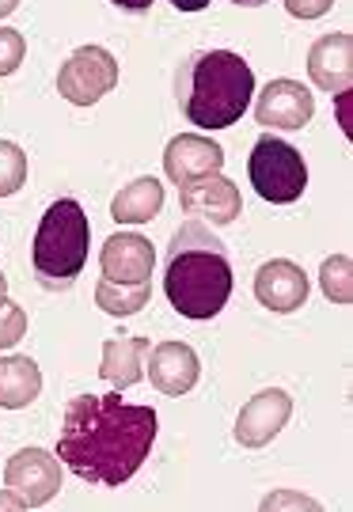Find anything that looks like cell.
Here are the masks:
<instances>
[{
    "instance_id": "31",
    "label": "cell",
    "mask_w": 353,
    "mask_h": 512,
    "mask_svg": "<svg viewBox=\"0 0 353 512\" xmlns=\"http://www.w3.org/2000/svg\"><path fill=\"white\" fill-rule=\"evenodd\" d=\"M232 4H266V0H232Z\"/></svg>"
},
{
    "instance_id": "20",
    "label": "cell",
    "mask_w": 353,
    "mask_h": 512,
    "mask_svg": "<svg viewBox=\"0 0 353 512\" xmlns=\"http://www.w3.org/2000/svg\"><path fill=\"white\" fill-rule=\"evenodd\" d=\"M319 285H323V296H327V300H335V304H350L353 300L350 255L323 258V266H319Z\"/></svg>"
},
{
    "instance_id": "22",
    "label": "cell",
    "mask_w": 353,
    "mask_h": 512,
    "mask_svg": "<svg viewBox=\"0 0 353 512\" xmlns=\"http://www.w3.org/2000/svg\"><path fill=\"white\" fill-rule=\"evenodd\" d=\"M23 334H27V311L12 300H4L0 304V349H12Z\"/></svg>"
},
{
    "instance_id": "30",
    "label": "cell",
    "mask_w": 353,
    "mask_h": 512,
    "mask_svg": "<svg viewBox=\"0 0 353 512\" xmlns=\"http://www.w3.org/2000/svg\"><path fill=\"white\" fill-rule=\"evenodd\" d=\"M4 300H8V277L0 274V304H4Z\"/></svg>"
},
{
    "instance_id": "28",
    "label": "cell",
    "mask_w": 353,
    "mask_h": 512,
    "mask_svg": "<svg viewBox=\"0 0 353 512\" xmlns=\"http://www.w3.org/2000/svg\"><path fill=\"white\" fill-rule=\"evenodd\" d=\"M171 4H175L179 12H202L209 0H171Z\"/></svg>"
},
{
    "instance_id": "17",
    "label": "cell",
    "mask_w": 353,
    "mask_h": 512,
    "mask_svg": "<svg viewBox=\"0 0 353 512\" xmlns=\"http://www.w3.org/2000/svg\"><path fill=\"white\" fill-rule=\"evenodd\" d=\"M164 209V183L160 179H133L130 186H122L111 202V217L118 224H149L156 213Z\"/></svg>"
},
{
    "instance_id": "8",
    "label": "cell",
    "mask_w": 353,
    "mask_h": 512,
    "mask_svg": "<svg viewBox=\"0 0 353 512\" xmlns=\"http://www.w3.org/2000/svg\"><path fill=\"white\" fill-rule=\"evenodd\" d=\"M179 202H183L186 217L202 220V224H217V228L232 224L243 213L240 186L232 183V179H224L221 171L179 186Z\"/></svg>"
},
{
    "instance_id": "2",
    "label": "cell",
    "mask_w": 353,
    "mask_h": 512,
    "mask_svg": "<svg viewBox=\"0 0 353 512\" xmlns=\"http://www.w3.org/2000/svg\"><path fill=\"white\" fill-rule=\"evenodd\" d=\"M164 293L183 319H213L221 315L232 296V262L224 243L202 220H186L171 236L168 266H164Z\"/></svg>"
},
{
    "instance_id": "19",
    "label": "cell",
    "mask_w": 353,
    "mask_h": 512,
    "mask_svg": "<svg viewBox=\"0 0 353 512\" xmlns=\"http://www.w3.org/2000/svg\"><path fill=\"white\" fill-rule=\"evenodd\" d=\"M152 296V281H137V285H118V281H99L95 285V304L107 311V315H118V319H126V315H137V311L149 304Z\"/></svg>"
},
{
    "instance_id": "18",
    "label": "cell",
    "mask_w": 353,
    "mask_h": 512,
    "mask_svg": "<svg viewBox=\"0 0 353 512\" xmlns=\"http://www.w3.org/2000/svg\"><path fill=\"white\" fill-rule=\"evenodd\" d=\"M42 391V368L31 357H0V406L23 410Z\"/></svg>"
},
{
    "instance_id": "29",
    "label": "cell",
    "mask_w": 353,
    "mask_h": 512,
    "mask_svg": "<svg viewBox=\"0 0 353 512\" xmlns=\"http://www.w3.org/2000/svg\"><path fill=\"white\" fill-rule=\"evenodd\" d=\"M16 8H19V0H0V19H4V16H12Z\"/></svg>"
},
{
    "instance_id": "15",
    "label": "cell",
    "mask_w": 353,
    "mask_h": 512,
    "mask_svg": "<svg viewBox=\"0 0 353 512\" xmlns=\"http://www.w3.org/2000/svg\"><path fill=\"white\" fill-rule=\"evenodd\" d=\"M308 76L319 92H350L353 84V38L346 31L323 35L308 50Z\"/></svg>"
},
{
    "instance_id": "25",
    "label": "cell",
    "mask_w": 353,
    "mask_h": 512,
    "mask_svg": "<svg viewBox=\"0 0 353 512\" xmlns=\"http://www.w3.org/2000/svg\"><path fill=\"white\" fill-rule=\"evenodd\" d=\"M278 505H300V509H319L312 497H297V494H274L262 501V509H278Z\"/></svg>"
},
{
    "instance_id": "9",
    "label": "cell",
    "mask_w": 353,
    "mask_h": 512,
    "mask_svg": "<svg viewBox=\"0 0 353 512\" xmlns=\"http://www.w3.org/2000/svg\"><path fill=\"white\" fill-rule=\"evenodd\" d=\"M316 114V99L300 80H270L255 103V118L266 129H304Z\"/></svg>"
},
{
    "instance_id": "3",
    "label": "cell",
    "mask_w": 353,
    "mask_h": 512,
    "mask_svg": "<svg viewBox=\"0 0 353 512\" xmlns=\"http://www.w3.org/2000/svg\"><path fill=\"white\" fill-rule=\"evenodd\" d=\"M255 95V73L232 50L194 54L179 73V99L190 126L228 129L243 118Z\"/></svg>"
},
{
    "instance_id": "23",
    "label": "cell",
    "mask_w": 353,
    "mask_h": 512,
    "mask_svg": "<svg viewBox=\"0 0 353 512\" xmlns=\"http://www.w3.org/2000/svg\"><path fill=\"white\" fill-rule=\"evenodd\" d=\"M27 57V42L12 27H0V76H12Z\"/></svg>"
},
{
    "instance_id": "16",
    "label": "cell",
    "mask_w": 353,
    "mask_h": 512,
    "mask_svg": "<svg viewBox=\"0 0 353 512\" xmlns=\"http://www.w3.org/2000/svg\"><path fill=\"white\" fill-rule=\"evenodd\" d=\"M149 338H107L103 342V365L99 376L114 387V391H126L145 376V357H149Z\"/></svg>"
},
{
    "instance_id": "5",
    "label": "cell",
    "mask_w": 353,
    "mask_h": 512,
    "mask_svg": "<svg viewBox=\"0 0 353 512\" xmlns=\"http://www.w3.org/2000/svg\"><path fill=\"white\" fill-rule=\"evenodd\" d=\"M247 175L251 186L259 190L262 202L289 205L297 202L308 186V164L297 148L289 141H278L274 133H266L251 148V160H247Z\"/></svg>"
},
{
    "instance_id": "4",
    "label": "cell",
    "mask_w": 353,
    "mask_h": 512,
    "mask_svg": "<svg viewBox=\"0 0 353 512\" xmlns=\"http://www.w3.org/2000/svg\"><path fill=\"white\" fill-rule=\"evenodd\" d=\"M92 247V224L84 217V209L76 198H61L46 209V217L38 224L35 243H31V262L35 274L46 289H69Z\"/></svg>"
},
{
    "instance_id": "13",
    "label": "cell",
    "mask_w": 353,
    "mask_h": 512,
    "mask_svg": "<svg viewBox=\"0 0 353 512\" xmlns=\"http://www.w3.org/2000/svg\"><path fill=\"white\" fill-rule=\"evenodd\" d=\"M255 296H259L262 308L289 315V311L304 308V300H308V274L300 270L297 262H289V258H274V262L259 266Z\"/></svg>"
},
{
    "instance_id": "1",
    "label": "cell",
    "mask_w": 353,
    "mask_h": 512,
    "mask_svg": "<svg viewBox=\"0 0 353 512\" xmlns=\"http://www.w3.org/2000/svg\"><path fill=\"white\" fill-rule=\"evenodd\" d=\"M156 410L122 403V391L76 395L61 414L57 459L92 486H122L149 459Z\"/></svg>"
},
{
    "instance_id": "12",
    "label": "cell",
    "mask_w": 353,
    "mask_h": 512,
    "mask_svg": "<svg viewBox=\"0 0 353 512\" xmlns=\"http://www.w3.org/2000/svg\"><path fill=\"white\" fill-rule=\"evenodd\" d=\"M103 277L118 281V285H137V281H152V266H156V251L145 236L137 232H118L103 243V255H99Z\"/></svg>"
},
{
    "instance_id": "26",
    "label": "cell",
    "mask_w": 353,
    "mask_h": 512,
    "mask_svg": "<svg viewBox=\"0 0 353 512\" xmlns=\"http://www.w3.org/2000/svg\"><path fill=\"white\" fill-rule=\"evenodd\" d=\"M111 4L126 8V12H145V8H152V0H111Z\"/></svg>"
},
{
    "instance_id": "24",
    "label": "cell",
    "mask_w": 353,
    "mask_h": 512,
    "mask_svg": "<svg viewBox=\"0 0 353 512\" xmlns=\"http://www.w3.org/2000/svg\"><path fill=\"white\" fill-rule=\"evenodd\" d=\"M331 4H335V0H285L289 16H297V19H319L323 12H331Z\"/></svg>"
},
{
    "instance_id": "10",
    "label": "cell",
    "mask_w": 353,
    "mask_h": 512,
    "mask_svg": "<svg viewBox=\"0 0 353 512\" xmlns=\"http://www.w3.org/2000/svg\"><path fill=\"white\" fill-rule=\"evenodd\" d=\"M289 414H293V399L281 387H266V391H259L240 410V418H236V440H240L243 448H266L285 429Z\"/></svg>"
},
{
    "instance_id": "21",
    "label": "cell",
    "mask_w": 353,
    "mask_h": 512,
    "mask_svg": "<svg viewBox=\"0 0 353 512\" xmlns=\"http://www.w3.org/2000/svg\"><path fill=\"white\" fill-rule=\"evenodd\" d=\"M27 183V156L12 141H0V198H12Z\"/></svg>"
},
{
    "instance_id": "7",
    "label": "cell",
    "mask_w": 353,
    "mask_h": 512,
    "mask_svg": "<svg viewBox=\"0 0 353 512\" xmlns=\"http://www.w3.org/2000/svg\"><path fill=\"white\" fill-rule=\"evenodd\" d=\"M4 482L12 494L27 501V509H38V505L54 501L61 490V459H54L46 448H23L8 459Z\"/></svg>"
},
{
    "instance_id": "6",
    "label": "cell",
    "mask_w": 353,
    "mask_h": 512,
    "mask_svg": "<svg viewBox=\"0 0 353 512\" xmlns=\"http://www.w3.org/2000/svg\"><path fill=\"white\" fill-rule=\"evenodd\" d=\"M118 84V61L103 46H80L57 73V92L73 107H92Z\"/></svg>"
},
{
    "instance_id": "11",
    "label": "cell",
    "mask_w": 353,
    "mask_h": 512,
    "mask_svg": "<svg viewBox=\"0 0 353 512\" xmlns=\"http://www.w3.org/2000/svg\"><path fill=\"white\" fill-rule=\"evenodd\" d=\"M224 167V148L202 133H179L164 152V171L175 186H186L205 175H217Z\"/></svg>"
},
{
    "instance_id": "27",
    "label": "cell",
    "mask_w": 353,
    "mask_h": 512,
    "mask_svg": "<svg viewBox=\"0 0 353 512\" xmlns=\"http://www.w3.org/2000/svg\"><path fill=\"white\" fill-rule=\"evenodd\" d=\"M0 509H27V501L8 490V494H0Z\"/></svg>"
},
{
    "instance_id": "14",
    "label": "cell",
    "mask_w": 353,
    "mask_h": 512,
    "mask_svg": "<svg viewBox=\"0 0 353 512\" xmlns=\"http://www.w3.org/2000/svg\"><path fill=\"white\" fill-rule=\"evenodd\" d=\"M198 376H202L198 353L186 342H160L156 349H149V380L160 395L183 399L186 391L198 384Z\"/></svg>"
}]
</instances>
